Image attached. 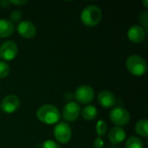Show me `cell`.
<instances>
[{"label":"cell","instance_id":"obj_1","mask_svg":"<svg viewBox=\"0 0 148 148\" xmlns=\"http://www.w3.org/2000/svg\"><path fill=\"white\" fill-rule=\"evenodd\" d=\"M36 117L41 122L52 125L56 124L60 120V112L54 105L46 104L38 108Z\"/></svg>","mask_w":148,"mask_h":148},{"label":"cell","instance_id":"obj_2","mask_svg":"<svg viewBox=\"0 0 148 148\" xmlns=\"http://www.w3.org/2000/svg\"><path fill=\"white\" fill-rule=\"evenodd\" d=\"M102 12L101 10L94 4L86 6L81 14V20L82 23L88 27L96 26L101 20Z\"/></svg>","mask_w":148,"mask_h":148},{"label":"cell","instance_id":"obj_21","mask_svg":"<svg viewBox=\"0 0 148 148\" xmlns=\"http://www.w3.org/2000/svg\"><path fill=\"white\" fill-rule=\"evenodd\" d=\"M42 148H61L60 146L55 142L54 140H48L46 141H44L42 145Z\"/></svg>","mask_w":148,"mask_h":148},{"label":"cell","instance_id":"obj_12","mask_svg":"<svg viewBox=\"0 0 148 148\" xmlns=\"http://www.w3.org/2000/svg\"><path fill=\"white\" fill-rule=\"evenodd\" d=\"M98 102L105 108H110L115 105L116 99L114 95L109 90H102L98 95Z\"/></svg>","mask_w":148,"mask_h":148},{"label":"cell","instance_id":"obj_24","mask_svg":"<svg viewBox=\"0 0 148 148\" xmlns=\"http://www.w3.org/2000/svg\"><path fill=\"white\" fill-rule=\"evenodd\" d=\"M10 3H12V4H15V5H24L25 3H28L27 0H12V1H9Z\"/></svg>","mask_w":148,"mask_h":148},{"label":"cell","instance_id":"obj_15","mask_svg":"<svg viewBox=\"0 0 148 148\" xmlns=\"http://www.w3.org/2000/svg\"><path fill=\"white\" fill-rule=\"evenodd\" d=\"M148 121L146 119L140 120L135 125V132L141 137L147 138L148 136Z\"/></svg>","mask_w":148,"mask_h":148},{"label":"cell","instance_id":"obj_6","mask_svg":"<svg viewBox=\"0 0 148 148\" xmlns=\"http://www.w3.org/2000/svg\"><path fill=\"white\" fill-rule=\"evenodd\" d=\"M17 45L13 41H5L0 45V56L4 61H11L17 56Z\"/></svg>","mask_w":148,"mask_h":148},{"label":"cell","instance_id":"obj_25","mask_svg":"<svg viewBox=\"0 0 148 148\" xmlns=\"http://www.w3.org/2000/svg\"><path fill=\"white\" fill-rule=\"evenodd\" d=\"M10 3H9V1H1L0 2V5L2 6V7H3V8H6V7H8V4H9Z\"/></svg>","mask_w":148,"mask_h":148},{"label":"cell","instance_id":"obj_14","mask_svg":"<svg viewBox=\"0 0 148 148\" xmlns=\"http://www.w3.org/2000/svg\"><path fill=\"white\" fill-rule=\"evenodd\" d=\"M15 27L13 23L5 18L0 19V38H6L10 36L14 32Z\"/></svg>","mask_w":148,"mask_h":148},{"label":"cell","instance_id":"obj_4","mask_svg":"<svg viewBox=\"0 0 148 148\" xmlns=\"http://www.w3.org/2000/svg\"><path fill=\"white\" fill-rule=\"evenodd\" d=\"M111 121L117 125V127H122L127 125L130 121V114L122 107H116L110 112Z\"/></svg>","mask_w":148,"mask_h":148},{"label":"cell","instance_id":"obj_16","mask_svg":"<svg viewBox=\"0 0 148 148\" xmlns=\"http://www.w3.org/2000/svg\"><path fill=\"white\" fill-rule=\"evenodd\" d=\"M82 117L85 120H87V121H93V120H95L97 117L98 111H97L95 107L88 105V106H86L82 109Z\"/></svg>","mask_w":148,"mask_h":148},{"label":"cell","instance_id":"obj_27","mask_svg":"<svg viewBox=\"0 0 148 148\" xmlns=\"http://www.w3.org/2000/svg\"><path fill=\"white\" fill-rule=\"evenodd\" d=\"M110 148H116V147H110Z\"/></svg>","mask_w":148,"mask_h":148},{"label":"cell","instance_id":"obj_17","mask_svg":"<svg viewBox=\"0 0 148 148\" xmlns=\"http://www.w3.org/2000/svg\"><path fill=\"white\" fill-rule=\"evenodd\" d=\"M126 148H144V145L140 138L131 136L126 142Z\"/></svg>","mask_w":148,"mask_h":148},{"label":"cell","instance_id":"obj_23","mask_svg":"<svg viewBox=\"0 0 148 148\" xmlns=\"http://www.w3.org/2000/svg\"><path fill=\"white\" fill-rule=\"evenodd\" d=\"M104 147V141L101 138L98 137L94 141V147L95 148H103Z\"/></svg>","mask_w":148,"mask_h":148},{"label":"cell","instance_id":"obj_18","mask_svg":"<svg viewBox=\"0 0 148 148\" xmlns=\"http://www.w3.org/2000/svg\"><path fill=\"white\" fill-rule=\"evenodd\" d=\"M96 133L99 136H103L107 134L108 131V125L105 121H99L96 124Z\"/></svg>","mask_w":148,"mask_h":148},{"label":"cell","instance_id":"obj_22","mask_svg":"<svg viewBox=\"0 0 148 148\" xmlns=\"http://www.w3.org/2000/svg\"><path fill=\"white\" fill-rule=\"evenodd\" d=\"M140 23L144 25V27H145V28H147L148 16L147 11H144V12H142V14H140Z\"/></svg>","mask_w":148,"mask_h":148},{"label":"cell","instance_id":"obj_20","mask_svg":"<svg viewBox=\"0 0 148 148\" xmlns=\"http://www.w3.org/2000/svg\"><path fill=\"white\" fill-rule=\"evenodd\" d=\"M22 16H23V12L19 10H16L11 12L10 18V21L12 23H17L21 20Z\"/></svg>","mask_w":148,"mask_h":148},{"label":"cell","instance_id":"obj_3","mask_svg":"<svg viewBox=\"0 0 148 148\" xmlns=\"http://www.w3.org/2000/svg\"><path fill=\"white\" fill-rule=\"evenodd\" d=\"M126 68L134 76H143L147 71V64L143 57L139 55H132L126 61Z\"/></svg>","mask_w":148,"mask_h":148},{"label":"cell","instance_id":"obj_8","mask_svg":"<svg viewBox=\"0 0 148 148\" xmlns=\"http://www.w3.org/2000/svg\"><path fill=\"white\" fill-rule=\"evenodd\" d=\"M20 107V100L15 95H6L1 104L0 108L6 114H13L15 113Z\"/></svg>","mask_w":148,"mask_h":148},{"label":"cell","instance_id":"obj_26","mask_svg":"<svg viewBox=\"0 0 148 148\" xmlns=\"http://www.w3.org/2000/svg\"><path fill=\"white\" fill-rule=\"evenodd\" d=\"M143 4L145 5V8H148V5H147V0H145L144 2H143Z\"/></svg>","mask_w":148,"mask_h":148},{"label":"cell","instance_id":"obj_19","mask_svg":"<svg viewBox=\"0 0 148 148\" xmlns=\"http://www.w3.org/2000/svg\"><path fill=\"white\" fill-rule=\"evenodd\" d=\"M10 73V65L3 61H0V78L7 77Z\"/></svg>","mask_w":148,"mask_h":148},{"label":"cell","instance_id":"obj_9","mask_svg":"<svg viewBox=\"0 0 148 148\" xmlns=\"http://www.w3.org/2000/svg\"><path fill=\"white\" fill-rule=\"evenodd\" d=\"M16 30L20 36L26 39L32 38L36 34V28L35 24L29 20H23L20 22L16 27Z\"/></svg>","mask_w":148,"mask_h":148},{"label":"cell","instance_id":"obj_11","mask_svg":"<svg viewBox=\"0 0 148 148\" xmlns=\"http://www.w3.org/2000/svg\"><path fill=\"white\" fill-rule=\"evenodd\" d=\"M127 37L132 42L140 43L143 42L146 37L145 29L140 25H134L131 28H129L127 31Z\"/></svg>","mask_w":148,"mask_h":148},{"label":"cell","instance_id":"obj_10","mask_svg":"<svg viewBox=\"0 0 148 148\" xmlns=\"http://www.w3.org/2000/svg\"><path fill=\"white\" fill-rule=\"evenodd\" d=\"M80 112L81 108L79 104L75 101H70L64 106L62 110V115L67 121L72 122L77 120L80 115Z\"/></svg>","mask_w":148,"mask_h":148},{"label":"cell","instance_id":"obj_13","mask_svg":"<svg viewBox=\"0 0 148 148\" xmlns=\"http://www.w3.org/2000/svg\"><path fill=\"white\" fill-rule=\"evenodd\" d=\"M126 139V132L121 127H114L108 133V140L113 145H118Z\"/></svg>","mask_w":148,"mask_h":148},{"label":"cell","instance_id":"obj_5","mask_svg":"<svg viewBox=\"0 0 148 148\" xmlns=\"http://www.w3.org/2000/svg\"><path fill=\"white\" fill-rule=\"evenodd\" d=\"M54 136L59 143L67 144L70 141L72 137L70 126L65 122H61L57 124L54 128Z\"/></svg>","mask_w":148,"mask_h":148},{"label":"cell","instance_id":"obj_7","mask_svg":"<svg viewBox=\"0 0 148 148\" xmlns=\"http://www.w3.org/2000/svg\"><path fill=\"white\" fill-rule=\"evenodd\" d=\"M94 97H95L94 89L87 85H82L77 88L75 93V100L82 104L90 103L94 100Z\"/></svg>","mask_w":148,"mask_h":148}]
</instances>
